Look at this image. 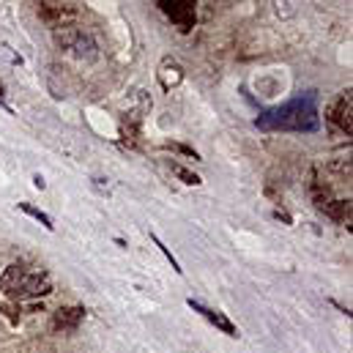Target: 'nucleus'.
Masks as SVG:
<instances>
[{
	"label": "nucleus",
	"instance_id": "nucleus-1",
	"mask_svg": "<svg viewBox=\"0 0 353 353\" xmlns=\"http://www.w3.org/2000/svg\"><path fill=\"white\" fill-rule=\"evenodd\" d=\"M258 129L263 132H315L321 126V115H318V96L315 90H307L279 107H271L261 112V118L255 121Z\"/></svg>",
	"mask_w": 353,
	"mask_h": 353
},
{
	"label": "nucleus",
	"instance_id": "nucleus-2",
	"mask_svg": "<svg viewBox=\"0 0 353 353\" xmlns=\"http://www.w3.org/2000/svg\"><path fill=\"white\" fill-rule=\"evenodd\" d=\"M0 293L17 301L25 299H39L52 293V279L47 271L33 268L25 263H11L3 274H0Z\"/></svg>",
	"mask_w": 353,
	"mask_h": 353
},
{
	"label": "nucleus",
	"instance_id": "nucleus-3",
	"mask_svg": "<svg viewBox=\"0 0 353 353\" xmlns=\"http://www.w3.org/2000/svg\"><path fill=\"white\" fill-rule=\"evenodd\" d=\"M310 186H312V200H315V205H318L326 216H332L334 222L351 228V200H345V197H334V194H332V186H329L326 181L312 178Z\"/></svg>",
	"mask_w": 353,
	"mask_h": 353
},
{
	"label": "nucleus",
	"instance_id": "nucleus-4",
	"mask_svg": "<svg viewBox=\"0 0 353 353\" xmlns=\"http://www.w3.org/2000/svg\"><path fill=\"white\" fill-rule=\"evenodd\" d=\"M55 44L72 58H80V61H93L96 58V41L80 28L66 25V28L55 30Z\"/></svg>",
	"mask_w": 353,
	"mask_h": 353
},
{
	"label": "nucleus",
	"instance_id": "nucleus-5",
	"mask_svg": "<svg viewBox=\"0 0 353 353\" xmlns=\"http://www.w3.org/2000/svg\"><path fill=\"white\" fill-rule=\"evenodd\" d=\"M162 8V14L176 25L178 30H192L194 22H197V3L192 0H159L157 3Z\"/></svg>",
	"mask_w": 353,
	"mask_h": 353
},
{
	"label": "nucleus",
	"instance_id": "nucleus-6",
	"mask_svg": "<svg viewBox=\"0 0 353 353\" xmlns=\"http://www.w3.org/2000/svg\"><path fill=\"white\" fill-rule=\"evenodd\" d=\"M329 121L340 129V132H345L348 137L353 134V90H343L337 99H334V104L329 107Z\"/></svg>",
	"mask_w": 353,
	"mask_h": 353
},
{
	"label": "nucleus",
	"instance_id": "nucleus-7",
	"mask_svg": "<svg viewBox=\"0 0 353 353\" xmlns=\"http://www.w3.org/2000/svg\"><path fill=\"white\" fill-rule=\"evenodd\" d=\"M77 14H80V11H77L74 3H39V17H41L44 22H50L55 30L66 28L69 22H74Z\"/></svg>",
	"mask_w": 353,
	"mask_h": 353
},
{
	"label": "nucleus",
	"instance_id": "nucleus-8",
	"mask_svg": "<svg viewBox=\"0 0 353 353\" xmlns=\"http://www.w3.org/2000/svg\"><path fill=\"white\" fill-rule=\"evenodd\" d=\"M186 304H189V307H192L197 315H203L208 323H214L219 332H225L228 337H239V329L230 323V318H228L225 312H219V310H211V307H205V304H200V301H194V299H189Z\"/></svg>",
	"mask_w": 353,
	"mask_h": 353
},
{
	"label": "nucleus",
	"instance_id": "nucleus-9",
	"mask_svg": "<svg viewBox=\"0 0 353 353\" xmlns=\"http://www.w3.org/2000/svg\"><path fill=\"white\" fill-rule=\"evenodd\" d=\"M83 318H85L83 307H61L55 312V329L58 332H72V329H77L83 323Z\"/></svg>",
	"mask_w": 353,
	"mask_h": 353
},
{
	"label": "nucleus",
	"instance_id": "nucleus-10",
	"mask_svg": "<svg viewBox=\"0 0 353 353\" xmlns=\"http://www.w3.org/2000/svg\"><path fill=\"white\" fill-rule=\"evenodd\" d=\"M181 77H183V72H181V66H178L176 61H162V66H159V80H162V85L165 88H173L181 83Z\"/></svg>",
	"mask_w": 353,
	"mask_h": 353
},
{
	"label": "nucleus",
	"instance_id": "nucleus-11",
	"mask_svg": "<svg viewBox=\"0 0 353 353\" xmlns=\"http://www.w3.org/2000/svg\"><path fill=\"white\" fill-rule=\"evenodd\" d=\"M19 211H25V214H30L33 219H39V222H41V225H44L47 230H52V228H55V225H52V219H50V216H47L44 211H39V208H33L30 203H19Z\"/></svg>",
	"mask_w": 353,
	"mask_h": 353
},
{
	"label": "nucleus",
	"instance_id": "nucleus-12",
	"mask_svg": "<svg viewBox=\"0 0 353 353\" xmlns=\"http://www.w3.org/2000/svg\"><path fill=\"white\" fill-rule=\"evenodd\" d=\"M173 173H176V176L181 178L183 183H194V186L200 183V176H194V173H189V170H186V168H181V165H173Z\"/></svg>",
	"mask_w": 353,
	"mask_h": 353
}]
</instances>
